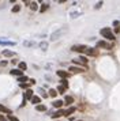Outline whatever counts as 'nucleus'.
<instances>
[{
    "label": "nucleus",
    "mask_w": 120,
    "mask_h": 121,
    "mask_svg": "<svg viewBox=\"0 0 120 121\" xmlns=\"http://www.w3.org/2000/svg\"><path fill=\"white\" fill-rule=\"evenodd\" d=\"M67 31H68V27H67V26H64V27H60L59 30H56L55 33L51 34V41H56V39L60 38V37H61L63 34H65Z\"/></svg>",
    "instance_id": "obj_1"
},
{
    "label": "nucleus",
    "mask_w": 120,
    "mask_h": 121,
    "mask_svg": "<svg viewBox=\"0 0 120 121\" xmlns=\"http://www.w3.org/2000/svg\"><path fill=\"white\" fill-rule=\"evenodd\" d=\"M100 33H101V35H102V37H105V38L109 39V41H113V39L116 38V37L113 35V33L111 31V29H106V27L101 29V31H100Z\"/></svg>",
    "instance_id": "obj_2"
},
{
    "label": "nucleus",
    "mask_w": 120,
    "mask_h": 121,
    "mask_svg": "<svg viewBox=\"0 0 120 121\" xmlns=\"http://www.w3.org/2000/svg\"><path fill=\"white\" fill-rule=\"evenodd\" d=\"M87 49H89V46H85V45H75L71 48L72 52H79V53H85V55H86Z\"/></svg>",
    "instance_id": "obj_3"
},
{
    "label": "nucleus",
    "mask_w": 120,
    "mask_h": 121,
    "mask_svg": "<svg viewBox=\"0 0 120 121\" xmlns=\"http://www.w3.org/2000/svg\"><path fill=\"white\" fill-rule=\"evenodd\" d=\"M68 69H70V72H72V73H82V72L86 71V69H85V68H82V67H74V65L70 67Z\"/></svg>",
    "instance_id": "obj_4"
},
{
    "label": "nucleus",
    "mask_w": 120,
    "mask_h": 121,
    "mask_svg": "<svg viewBox=\"0 0 120 121\" xmlns=\"http://www.w3.org/2000/svg\"><path fill=\"white\" fill-rule=\"evenodd\" d=\"M0 45H3V46H14L15 42L14 41H7V39H0Z\"/></svg>",
    "instance_id": "obj_5"
},
{
    "label": "nucleus",
    "mask_w": 120,
    "mask_h": 121,
    "mask_svg": "<svg viewBox=\"0 0 120 121\" xmlns=\"http://www.w3.org/2000/svg\"><path fill=\"white\" fill-rule=\"evenodd\" d=\"M97 46H100V48H105V49H112V46H111L109 44H106L105 41H98Z\"/></svg>",
    "instance_id": "obj_6"
},
{
    "label": "nucleus",
    "mask_w": 120,
    "mask_h": 121,
    "mask_svg": "<svg viewBox=\"0 0 120 121\" xmlns=\"http://www.w3.org/2000/svg\"><path fill=\"white\" fill-rule=\"evenodd\" d=\"M64 113H65V110H57V112L52 113V118H59L61 116H64Z\"/></svg>",
    "instance_id": "obj_7"
},
{
    "label": "nucleus",
    "mask_w": 120,
    "mask_h": 121,
    "mask_svg": "<svg viewBox=\"0 0 120 121\" xmlns=\"http://www.w3.org/2000/svg\"><path fill=\"white\" fill-rule=\"evenodd\" d=\"M33 97H34V95H33V90H30V88H29L26 93H25V95H23V98L25 99H30V101H32Z\"/></svg>",
    "instance_id": "obj_8"
},
{
    "label": "nucleus",
    "mask_w": 120,
    "mask_h": 121,
    "mask_svg": "<svg viewBox=\"0 0 120 121\" xmlns=\"http://www.w3.org/2000/svg\"><path fill=\"white\" fill-rule=\"evenodd\" d=\"M3 56H5V57H14L15 56V52H11V50H3Z\"/></svg>",
    "instance_id": "obj_9"
},
{
    "label": "nucleus",
    "mask_w": 120,
    "mask_h": 121,
    "mask_svg": "<svg viewBox=\"0 0 120 121\" xmlns=\"http://www.w3.org/2000/svg\"><path fill=\"white\" fill-rule=\"evenodd\" d=\"M57 76H60V78H63V79H65V78H68V72L59 69V71H57Z\"/></svg>",
    "instance_id": "obj_10"
},
{
    "label": "nucleus",
    "mask_w": 120,
    "mask_h": 121,
    "mask_svg": "<svg viewBox=\"0 0 120 121\" xmlns=\"http://www.w3.org/2000/svg\"><path fill=\"white\" fill-rule=\"evenodd\" d=\"M22 72H23V71H21V69H11V75H15V76L21 78L22 76Z\"/></svg>",
    "instance_id": "obj_11"
},
{
    "label": "nucleus",
    "mask_w": 120,
    "mask_h": 121,
    "mask_svg": "<svg viewBox=\"0 0 120 121\" xmlns=\"http://www.w3.org/2000/svg\"><path fill=\"white\" fill-rule=\"evenodd\" d=\"M0 112H1V113H7L8 116L11 114V110H10V109H7V108H5V106H3L1 104H0Z\"/></svg>",
    "instance_id": "obj_12"
},
{
    "label": "nucleus",
    "mask_w": 120,
    "mask_h": 121,
    "mask_svg": "<svg viewBox=\"0 0 120 121\" xmlns=\"http://www.w3.org/2000/svg\"><path fill=\"white\" fill-rule=\"evenodd\" d=\"M40 102H41V98H40V97H33L32 98V104H34L36 106L40 105Z\"/></svg>",
    "instance_id": "obj_13"
},
{
    "label": "nucleus",
    "mask_w": 120,
    "mask_h": 121,
    "mask_svg": "<svg viewBox=\"0 0 120 121\" xmlns=\"http://www.w3.org/2000/svg\"><path fill=\"white\" fill-rule=\"evenodd\" d=\"M40 48H41V50H45L48 49V42H45V41H42V42H40Z\"/></svg>",
    "instance_id": "obj_14"
},
{
    "label": "nucleus",
    "mask_w": 120,
    "mask_h": 121,
    "mask_svg": "<svg viewBox=\"0 0 120 121\" xmlns=\"http://www.w3.org/2000/svg\"><path fill=\"white\" fill-rule=\"evenodd\" d=\"M75 63H82V64H86V63H87V59H85L83 56H81V57H78V59L75 60Z\"/></svg>",
    "instance_id": "obj_15"
},
{
    "label": "nucleus",
    "mask_w": 120,
    "mask_h": 121,
    "mask_svg": "<svg viewBox=\"0 0 120 121\" xmlns=\"http://www.w3.org/2000/svg\"><path fill=\"white\" fill-rule=\"evenodd\" d=\"M64 101H65V104H67V105H71L72 102H74V98H72L71 95H67V97L64 98Z\"/></svg>",
    "instance_id": "obj_16"
},
{
    "label": "nucleus",
    "mask_w": 120,
    "mask_h": 121,
    "mask_svg": "<svg viewBox=\"0 0 120 121\" xmlns=\"http://www.w3.org/2000/svg\"><path fill=\"white\" fill-rule=\"evenodd\" d=\"M37 8H38L37 3H36V1H30V10H32V11H37Z\"/></svg>",
    "instance_id": "obj_17"
},
{
    "label": "nucleus",
    "mask_w": 120,
    "mask_h": 121,
    "mask_svg": "<svg viewBox=\"0 0 120 121\" xmlns=\"http://www.w3.org/2000/svg\"><path fill=\"white\" fill-rule=\"evenodd\" d=\"M23 45H25V46H27V48H32V46H34V45H36V42H34V41H25V42H23Z\"/></svg>",
    "instance_id": "obj_18"
},
{
    "label": "nucleus",
    "mask_w": 120,
    "mask_h": 121,
    "mask_svg": "<svg viewBox=\"0 0 120 121\" xmlns=\"http://www.w3.org/2000/svg\"><path fill=\"white\" fill-rule=\"evenodd\" d=\"M86 55L87 56H94L96 55V49H94V48H89L87 52H86Z\"/></svg>",
    "instance_id": "obj_19"
},
{
    "label": "nucleus",
    "mask_w": 120,
    "mask_h": 121,
    "mask_svg": "<svg viewBox=\"0 0 120 121\" xmlns=\"http://www.w3.org/2000/svg\"><path fill=\"white\" fill-rule=\"evenodd\" d=\"M56 94H57V91H56L55 88H51V90H49V93H48V95H49V97H52V98H55V97H56Z\"/></svg>",
    "instance_id": "obj_20"
},
{
    "label": "nucleus",
    "mask_w": 120,
    "mask_h": 121,
    "mask_svg": "<svg viewBox=\"0 0 120 121\" xmlns=\"http://www.w3.org/2000/svg\"><path fill=\"white\" fill-rule=\"evenodd\" d=\"M53 106H55V108H61V106H63V101H60V99L55 101V102H53Z\"/></svg>",
    "instance_id": "obj_21"
},
{
    "label": "nucleus",
    "mask_w": 120,
    "mask_h": 121,
    "mask_svg": "<svg viewBox=\"0 0 120 121\" xmlns=\"http://www.w3.org/2000/svg\"><path fill=\"white\" fill-rule=\"evenodd\" d=\"M38 91H40V94H41V97H44V98H46V97H48V94H46V91H45V90H44V88H38Z\"/></svg>",
    "instance_id": "obj_22"
},
{
    "label": "nucleus",
    "mask_w": 120,
    "mask_h": 121,
    "mask_svg": "<svg viewBox=\"0 0 120 121\" xmlns=\"http://www.w3.org/2000/svg\"><path fill=\"white\" fill-rule=\"evenodd\" d=\"M36 109H37L38 112H45V110H46V108H45L44 105H37V106H36Z\"/></svg>",
    "instance_id": "obj_23"
},
{
    "label": "nucleus",
    "mask_w": 120,
    "mask_h": 121,
    "mask_svg": "<svg viewBox=\"0 0 120 121\" xmlns=\"http://www.w3.org/2000/svg\"><path fill=\"white\" fill-rule=\"evenodd\" d=\"M48 8H49V4H48V3H45V4H42V6H41V8H40V11H41V12H44V11H46Z\"/></svg>",
    "instance_id": "obj_24"
},
{
    "label": "nucleus",
    "mask_w": 120,
    "mask_h": 121,
    "mask_svg": "<svg viewBox=\"0 0 120 121\" xmlns=\"http://www.w3.org/2000/svg\"><path fill=\"white\" fill-rule=\"evenodd\" d=\"M74 112H75V108H70V109H67V110H65L64 116H70L71 113H74Z\"/></svg>",
    "instance_id": "obj_25"
},
{
    "label": "nucleus",
    "mask_w": 120,
    "mask_h": 121,
    "mask_svg": "<svg viewBox=\"0 0 120 121\" xmlns=\"http://www.w3.org/2000/svg\"><path fill=\"white\" fill-rule=\"evenodd\" d=\"M18 80H19V83H26V80H30V79L26 76H21V78H18Z\"/></svg>",
    "instance_id": "obj_26"
},
{
    "label": "nucleus",
    "mask_w": 120,
    "mask_h": 121,
    "mask_svg": "<svg viewBox=\"0 0 120 121\" xmlns=\"http://www.w3.org/2000/svg\"><path fill=\"white\" fill-rule=\"evenodd\" d=\"M26 68H27L26 63H19V69H21V71H25Z\"/></svg>",
    "instance_id": "obj_27"
},
{
    "label": "nucleus",
    "mask_w": 120,
    "mask_h": 121,
    "mask_svg": "<svg viewBox=\"0 0 120 121\" xmlns=\"http://www.w3.org/2000/svg\"><path fill=\"white\" fill-rule=\"evenodd\" d=\"M19 10H21V6H19V4H16V6L12 7V12H18Z\"/></svg>",
    "instance_id": "obj_28"
},
{
    "label": "nucleus",
    "mask_w": 120,
    "mask_h": 121,
    "mask_svg": "<svg viewBox=\"0 0 120 121\" xmlns=\"http://www.w3.org/2000/svg\"><path fill=\"white\" fill-rule=\"evenodd\" d=\"M64 91H65V87H63V86H59V87H57V93L63 94Z\"/></svg>",
    "instance_id": "obj_29"
},
{
    "label": "nucleus",
    "mask_w": 120,
    "mask_h": 121,
    "mask_svg": "<svg viewBox=\"0 0 120 121\" xmlns=\"http://www.w3.org/2000/svg\"><path fill=\"white\" fill-rule=\"evenodd\" d=\"M8 120H10V121H19V120H18V118L15 117V116H12V114L8 116Z\"/></svg>",
    "instance_id": "obj_30"
},
{
    "label": "nucleus",
    "mask_w": 120,
    "mask_h": 121,
    "mask_svg": "<svg viewBox=\"0 0 120 121\" xmlns=\"http://www.w3.org/2000/svg\"><path fill=\"white\" fill-rule=\"evenodd\" d=\"M81 15V12H71V18H78Z\"/></svg>",
    "instance_id": "obj_31"
},
{
    "label": "nucleus",
    "mask_w": 120,
    "mask_h": 121,
    "mask_svg": "<svg viewBox=\"0 0 120 121\" xmlns=\"http://www.w3.org/2000/svg\"><path fill=\"white\" fill-rule=\"evenodd\" d=\"M104 3L102 1H98L97 4H96V6H94V8H96V10H98V8H101V6H102Z\"/></svg>",
    "instance_id": "obj_32"
},
{
    "label": "nucleus",
    "mask_w": 120,
    "mask_h": 121,
    "mask_svg": "<svg viewBox=\"0 0 120 121\" xmlns=\"http://www.w3.org/2000/svg\"><path fill=\"white\" fill-rule=\"evenodd\" d=\"M61 86H63V87H68V83H67V80H61Z\"/></svg>",
    "instance_id": "obj_33"
},
{
    "label": "nucleus",
    "mask_w": 120,
    "mask_h": 121,
    "mask_svg": "<svg viewBox=\"0 0 120 121\" xmlns=\"http://www.w3.org/2000/svg\"><path fill=\"white\" fill-rule=\"evenodd\" d=\"M19 86H21L22 88H26L27 86H29V84H27V83H21V84H19Z\"/></svg>",
    "instance_id": "obj_34"
},
{
    "label": "nucleus",
    "mask_w": 120,
    "mask_h": 121,
    "mask_svg": "<svg viewBox=\"0 0 120 121\" xmlns=\"http://www.w3.org/2000/svg\"><path fill=\"white\" fill-rule=\"evenodd\" d=\"M0 121H5V118H4V117H3L1 114H0Z\"/></svg>",
    "instance_id": "obj_35"
},
{
    "label": "nucleus",
    "mask_w": 120,
    "mask_h": 121,
    "mask_svg": "<svg viewBox=\"0 0 120 121\" xmlns=\"http://www.w3.org/2000/svg\"><path fill=\"white\" fill-rule=\"evenodd\" d=\"M78 121H81V120H78Z\"/></svg>",
    "instance_id": "obj_36"
}]
</instances>
